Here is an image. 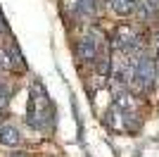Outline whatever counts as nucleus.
I'll return each mask as SVG.
<instances>
[{"label": "nucleus", "mask_w": 159, "mask_h": 157, "mask_svg": "<svg viewBox=\"0 0 159 157\" xmlns=\"http://www.w3.org/2000/svg\"><path fill=\"white\" fill-rule=\"evenodd\" d=\"M157 81V62L147 55H140V57L133 59V81L140 88V91H150Z\"/></svg>", "instance_id": "1"}, {"label": "nucleus", "mask_w": 159, "mask_h": 157, "mask_svg": "<svg viewBox=\"0 0 159 157\" xmlns=\"http://www.w3.org/2000/svg\"><path fill=\"white\" fill-rule=\"evenodd\" d=\"M112 48L114 50H124V52L138 50L140 48V33L135 31V26H131V24L116 26L112 33Z\"/></svg>", "instance_id": "2"}, {"label": "nucleus", "mask_w": 159, "mask_h": 157, "mask_svg": "<svg viewBox=\"0 0 159 157\" xmlns=\"http://www.w3.org/2000/svg\"><path fill=\"white\" fill-rule=\"evenodd\" d=\"M98 55H100V43H95L90 36H86L76 43V57L81 62H95Z\"/></svg>", "instance_id": "3"}, {"label": "nucleus", "mask_w": 159, "mask_h": 157, "mask_svg": "<svg viewBox=\"0 0 159 157\" xmlns=\"http://www.w3.org/2000/svg\"><path fill=\"white\" fill-rule=\"evenodd\" d=\"M21 143V131L12 124H2L0 126V145H7V148H17Z\"/></svg>", "instance_id": "4"}, {"label": "nucleus", "mask_w": 159, "mask_h": 157, "mask_svg": "<svg viewBox=\"0 0 159 157\" xmlns=\"http://www.w3.org/2000/svg\"><path fill=\"white\" fill-rule=\"evenodd\" d=\"M74 12L83 19H90L98 12V2L95 0H74Z\"/></svg>", "instance_id": "5"}, {"label": "nucleus", "mask_w": 159, "mask_h": 157, "mask_svg": "<svg viewBox=\"0 0 159 157\" xmlns=\"http://www.w3.org/2000/svg\"><path fill=\"white\" fill-rule=\"evenodd\" d=\"M135 0H109V7H112L114 14H119V17H128V14L135 12Z\"/></svg>", "instance_id": "6"}, {"label": "nucleus", "mask_w": 159, "mask_h": 157, "mask_svg": "<svg viewBox=\"0 0 159 157\" xmlns=\"http://www.w3.org/2000/svg\"><path fill=\"white\" fill-rule=\"evenodd\" d=\"M7 55H10V62H12V69H19V72H26V62H24V55L17 50V45L7 48Z\"/></svg>", "instance_id": "7"}, {"label": "nucleus", "mask_w": 159, "mask_h": 157, "mask_svg": "<svg viewBox=\"0 0 159 157\" xmlns=\"http://www.w3.org/2000/svg\"><path fill=\"white\" fill-rule=\"evenodd\" d=\"M95 64H98V74L105 78L107 74H109V69H112V59H109V55H98Z\"/></svg>", "instance_id": "8"}, {"label": "nucleus", "mask_w": 159, "mask_h": 157, "mask_svg": "<svg viewBox=\"0 0 159 157\" xmlns=\"http://www.w3.org/2000/svg\"><path fill=\"white\" fill-rule=\"evenodd\" d=\"M10 69H12L10 55H7V50H0V72H10Z\"/></svg>", "instance_id": "9"}, {"label": "nucleus", "mask_w": 159, "mask_h": 157, "mask_svg": "<svg viewBox=\"0 0 159 157\" xmlns=\"http://www.w3.org/2000/svg\"><path fill=\"white\" fill-rule=\"evenodd\" d=\"M152 43H154V55H157V59H159V31L154 33V38H152Z\"/></svg>", "instance_id": "10"}, {"label": "nucleus", "mask_w": 159, "mask_h": 157, "mask_svg": "<svg viewBox=\"0 0 159 157\" xmlns=\"http://www.w3.org/2000/svg\"><path fill=\"white\" fill-rule=\"evenodd\" d=\"M10 157H29V155H26V152H12Z\"/></svg>", "instance_id": "11"}, {"label": "nucleus", "mask_w": 159, "mask_h": 157, "mask_svg": "<svg viewBox=\"0 0 159 157\" xmlns=\"http://www.w3.org/2000/svg\"><path fill=\"white\" fill-rule=\"evenodd\" d=\"M95 2H98V0H95Z\"/></svg>", "instance_id": "12"}]
</instances>
